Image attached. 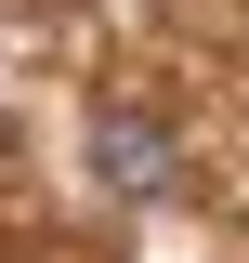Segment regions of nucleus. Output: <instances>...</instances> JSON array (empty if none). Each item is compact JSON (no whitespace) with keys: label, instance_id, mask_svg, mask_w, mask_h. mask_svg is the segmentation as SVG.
Here are the masks:
<instances>
[{"label":"nucleus","instance_id":"nucleus-1","mask_svg":"<svg viewBox=\"0 0 249 263\" xmlns=\"http://www.w3.org/2000/svg\"><path fill=\"white\" fill-rule=\"evenodd\" d=\"M92 184L105 197H171L184 184V132L157 105H92Z\"/></svg>","mask_w":249,"mask_h":263}]
</instances>
